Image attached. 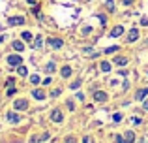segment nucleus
Wrapping results in <instances>:
<instances>
[{
  "label": "nucleus",
  "mask_w": 148,
  "mask_h": 143,
  "mask_svg": "<svg viewBox=\"0 0 148 143\" xmlns=\"http://www.w3.org/2000/svg\"><path fill=\"white\" fill-rule=\"evenodd\" d=\"M13 107H15L17 111L26 109V107H28V100H26V98H19V100H15V102H13Z\"/></svg>",
  "instance_id": "f257e3e1"
},
{
  "label": "nucleus",
  "mask_w": 148,
  "mask_h": 143,
  "mask_svg": "<svg viewBox=\"0 0 148 143\" xmlns=\"http://www.w3.org/2000/svg\"><path fill=\"white\" fill-rule=\"evenodd\" d=\"M8 64H10V66H21L23 59L19 55H10V57H8Z\"/></svg>",
  "instance_id": "f03ea898"
},
{
  "label": "nucleus",
  "mask_w": 148,
  "mask_h": 143,
  "mask_svg": "<svg viewBox=\"0 0 148 143\" xmlns=\"http://www.w3.org/2000/svg\"><path fill=\"white\" fill-rule=\"evenodd\" d=\"M51 121H53V122H62V121H64L62 111L60 109H53V111H51Z\"/></svg>",
  "instance_id": "7ed1b4c3"
},
{
  "label": "nucleus",
  "mask_w": 148,
  "mask_h": 143,
  "mask_svg": "<svg viewBox=\"0 0 148 143\" xmlns=\"http://www.w3.org/2000/svg\"><path fill=\"white\" fill-rule=\"evenodd\" d=\"M47 44L51 45V47H54V49H60L62 45H64V41H62L60 38H49V40H47Z\"/></svg>",
  "instance_id": "20e7f679"
},
{
  "label": "nucleus",
  "mask_w": 148,
  "mask_h": 143,
  "mask_svg": "<svg viewBox=\"0 0 148 143\" xmlns=\"http://www.w3.org/2000/svg\"><path fill=\"white\" fill-rule=\"evenodd\" d=\"M8 23H10L11 26H19V25L25 23V17H21V15H17V17H10V19H8Z\"/></svg>",
  "instance_id": "39448f33"
},
{
  "label": "nucleus",
  "mask_w": 148,
  "mask_h": 143,
  "mask_svg": "<svg viewBox=\"0 0 148 143\" xmlns=\"http://www.w3.org/2000/svg\"><path fill=\"white\" fill-rule=\"evenodd\" d=\"M109 96H107V92H103V90H96L94 92V100L96 102H105Z\"/></svg>",
  "instance_id": "423d86ee"
},
{
  "label": "nucleus",
  "mask_w": 148,
  "mask_h": 143,
  "mask_svg": "<svg viewBox=\"0 0 148 143\" xmlns=\"http://www.w3.org/2000/svg\"><path fill=\"white\" fill-rule=\"evenodd\" d=\"M122 34H124V26L122 25L114 26V28L111 30V38H118V36H122Z\"/></svg>",
  "instance_id": "0eeeda50"
},
{
  "label": "nucleus",
  "mask_w": 148,
  "mask_h": 143,
  "mask_svg": "<svg viewBox=\"0 0 148 143\" xmlns=\"http://www.w3.org/2000/svg\"><path fill=\"white\" fill-rule=\"evenodd\" d=\"M32 98H36V100H45V90H41V88H34V90H32Z\"/></svg>",
  "instance_id": "6e6552de"
},
{
  "label": "nucleus",
  "mask_w": 148,
  "mask_h": 143,
  "mask_svg": "<svg viewBox=\"0 0 148 143\" xmlns=\"http://www.w3.org/2000/svg\"><path fill=\"white\" fill-rule=\"evenodd\" d=\"M139 40V30L137 28H131L130 34H127V41H137Z\"/></svg>",
  "instance_id": "1a4fd4ad"
},
{
  "label": "nucleus",
  "mask_w": 148,
  "mask_h": 143,
  "mask_svg": "<svg viewBox=\"0 0 148 143\" xmlns=\"http://www.w3.org/2000/svg\"><path fill=\"white\" fill-rule=\"evenodd\" d=\"M145 96H148V87L146 88H139L135 92V100H145Z\"/></svg>",
  "instance_id": "9d476101"
},
{
  "label": "nucleus",
  "mask_w": 148,
  "mask_h": 143,
  "mask_svg": "<svg viewBox=\"0 0 148 143\" xmlns=\"http://www.w3.org/2000/svg\"><path fill=\"white\" fill-rule=\"evenodd\" d=\"M124 140H126V143H135V134L131 132V130H127V132L124 134Z\"/></svg>",
  "instance_id": "9b49d317"
},
{
  "label": "nucleus",
  "mask_w": 148,
  "mask_h": 143,
  "mask_svg": "<svg viewBox=\"0 0 148 143\" xmlns=\"http://www.w3.org/2000/svg\"><path fill=\"white\" fill-rule=\"evenodd\" d=\"M71 66H62V70H60V75L62 77H69V75H71Z\"/></svg>",
  "instance_id": "f8f14e48"
},
{
  "label": "nucleus",
  "mask_w": 148,
  "mask_h": 143,
  "mask_svg": "<svg viewBox=\"0 0 148 143\" xmlns=\"http://www.w3.org/2000/svg\"><path fill=\"white\" fill-rule=\"evenodd\" d=\"M6 119H8L10 122H19V121H21V117H19L17 113H8V115H6Z\"/></svg>",
  "instance_id": "ddd939ff"
},
{
  "label": "nucleus",
  "mask_w": 148,
  "mask_h": 143,
  "mask_svg": "<svg viewBox=\"0 0 148 143\" xmlns=\"http://www.w3.org/2000/svg\"><path fill=\"white\" fill-rule=\"evenodd\" d=\"M114 64H116V66H126V64H127V59H126V57H116V59H114Z\"/></svg>",
  "instance_id": "4468645a"
},
{
  "label": "nucleus",
  "mask_w": 148,
  "mask_h": 143,
  "mask_svg": "<svg viewBox=\"0 0 148 143\" xmlns=\"http://www.w3.org/2000/svg\"><path fill=\"white\" fill-rule=\"evenodd\" d=\"M13 49H15V51H19V53H21L23 49H25V44H23L21 40H15V41H13Z\"/></svg>",
  "instance_id": "2eb2a0df"
},
{
  "label": "nucleus",
  "mask_w": 148,
  "mask_h": 143,
  "mask_svg": "<svg viewBox=\"0 0 148 143\" xmlns=\"http://www.w3.org/2000/svg\"><path fill=\"white\" fill-rule=\"evenodd\" d=\"M21 38H23V40H25V41H32V40H34L32 32H28V30H25V32L21 34Z\"/></svg>",
  "instance_id": "dca6fc26"
},
{
  "label": "nucleus",
  "mask_w": 148,
  "mask_h": 143,
  "mask_svg": "<svg viewBox=\"0 0 148 143\" xmlns=\"http://www.w3.org/2000/svg\"><path fill=\"white\" fill-rule=\"evenodd\" d=\"M118 49H120L118 45H111V47H107V49H105L103 53H105V55H112V53H116V51H118Z\"/></svg>",
  "instance_id": "f3484780"
},
{
  "label": "nucleus",
  "mask_w": 148,
  "mask_h": 143,
  "mask_svg": "<svg viewBox=\"0 0 148 143\" xmlns=\"http://www.w3.org/2000/svg\"><path fill=\"white\" fill-rule=\"evenodd\" d=\"M99 70L101 72H111V62H105V60H103V62L99 64Z\"/></svg>",
  "instance_id": "a211bd4d"
},
{
  "label": "nucleus",
  "mask_w": 148,
  "mask_h": 143,
  "mask_svg": "<svg viewBox=\"0 0 148 143\" xmlns=\"http://www.w3.org/2000/svg\"><path fill=\"white\" fill-rule=\"evenodd\" d=\"M41 44H43V40H41V36H36V40L32 41V47H41Z\"/></svg>",
  "instance_id": "6ab92c4d"
},
{
  "label": "nucleus",
  "mask_w": 148,
  "mask_h": 143,
  "mask_svg": "<svg viewBox=\"0 0 148 143\" xmlns=\"http://www.w3.org/2000/svg\"><path fill=\"white\" fill-rule=\"evenodd\" d=\"M54 70H56V64H54V62H49L47 66H45V72H47V73H53Z\"/></svg>",
  "instance_id": "aec40b11"
},
{
  "label": "nucleus",
  "mask_w": 148,
  "mask_h": 143,
  "mask_svg": "<svg viewBox=\"0 0 148 143\" xmlns=\"http://www.w3.org/2000/svg\"><path fill=\"white\" fill-rule=\"evenodd\" d=\"M17 72H19V75H23V77H25L26 73H28V70H26V68L23 66V64H21V66H19V68H17Z\"/></svg>",
  "instance_id": "412c9836"
},
{
  "label": "nucleus",
  "mask_w": 148,
  "mask_h": 143,
  "mask_svg": "<svg viewBox=\"0 0 148 143\" xmlns=\"http://www.w3.org/2000/svg\"><path fill=\"white\" fill-rule=\"evenodd\" d=\"M81 87V79H77L75 83H69V88H71V90H75V88H79Z\"/></svg>",
  "instance_id": "4be33fe9"
},
{
  "label": "nucleus",
  "mask_w": 148,
  "mask_h": 143,
  "mask_svg": "<svg viewBox=\"0 0 148 143\" xmlns=\"http://www.w3.org/2000/svg\"><path fill=\"white\" fill-rule=\"evenodd\" d=\"M30 83L38 85V83H40V75H30Z\"/></svg>",
  "instance_id": "5701e85b"
},
{
  "label": "nucleus",
  "mask_w": 148,
  "mask_h": 143,
  "mask_svg": "<svg viewBox=\"0 0 148 143\" xmlns=\"http://www.w3.org/2000/svg\"><path fill=\"white\" fill-rule=\"evenodd\" d=\"M15 94V87L13 85H8V96H13Z\"/></svg>",
  "instance_id": "b1692460"
},
{
  "label": "nucleus",
  "mask_w": 148,
  "mask_h": 143,
  "mask_svg": "<svg viewBox=\"0 0 148 143\" xmlns=\"http://www.w3.org/2000/svg\"><path fill=\"white\" fill-rule=\"evenodd\" d=\"M112 121H114V122H120V121H122V113H114V115H112Z\"/></svg>",
  "instance_id": "393cba45"
},
{
  "label": "nucleus",
  "mask_w": 148,
  "mask_h": 143,
  "mask_svg": "<svg viewBox=\"0 0 148 143\" xmlns=\"http://www.w3.org/2000/svg\"><path fill=\"white\" fill-rule=\"evenodd\" d=\"M60 92H62V88H54V90L51 92V96H53V98H56V96H60Z\"/></svg>",
  "instance_id": "a878e982"
},
{
  "label": "nucleus",
  "mask_w": 148,
  "mask_h": 143,
  "mask_svg": "<svg viewBox=\"0 0 148 143\" xmlns=\"http://www.w3.org/2000/svg\"><path fill=\"white\" fill-rule=\"evenodd\" d=\"M38 141H41V136H32L30 137V143H38Z\"/></svg>",
  "instance_id": "bb28decb"
},
{
  "label": "nucleus",
  "mask_w": 148,
  "mask_h": 143,
  "mask_svg": "<svg viewBox=\"0 0 148 143\" xmlns=\"http://www.w3.org/2000/svg\"><path fill=\"white\" fill-rule=\"evenodd\" d=\"M66 143H77V140L73 136H68V137H66Z\"/></svg>",
  "instance_id": "cd10ccee"
},
{
  "label": "nucleus",
  "mask_w": 148,
  "mask_h": 143,
  "mask_svg": "<svg viewBox=\"0 0 148 143\" xmlns=\"http://www.w3.org/2000/svg\"><path fill=\"white\" fill-rule=\"evenodd\" d=\"M107 8H109V10H114V2H112V0H107Z\"/></svg>",
  "instance_id": "c85d7f7f"
},
{
  "label": "nucleus",
  "mask_w": 148,
  "mask_h": 143,
  "mask_svg": "<svg viewBox=\"0 0 148 143\" xmlns=\"http://www.w3.org/2000/svg\"><path fill=\"white\" fill-rule=\"evenodd\" d=\"M114 140H116V143H126V140H124V136H116Z\"/></svg>",
  "instance_id": "c756f323"
},
{
  "label": "nucleus",
  "mask_w": 148,
  "mask_h": 143,
  "mask_svg": "<svg viewBox=\"0 0 148 143\" xmlns=\"http://www.w3.org/2000/svg\"><path fill=\"white\" fill-rule=\"evenodd\" d=\"M68 109H75V104H73V100H68Z\"/></svg>",
  "instance_id": "7c9ffc66"
},
{
  "label": "nucleus",
  "mask_w": 148,
  "mask_h": 143,
  "mask_svg": "<svg viewBox=\"0 0 148 143\" xmlns=\"http://www.w3.org/2000/svg\"><path fill=\"white\" fill-rule=\"evenodd\" d=\"M131 122H133V124H141V119H139V117H133V119H131Z\"/></svg>",
  "instance_id": "2f4dec72"
},
{
  "label": "nucleus",
  "mask_w": 148,
  "mask_h": 143,
  "mask_svg": "<svg viewBox=\"0 0 148 143\" xmlns=\"http://www.w3.org/2000/svg\"><path fill=\"white\" fill-rule=\"evenodd\" d=\"M90 32H92L90 26H84V28H83V34H90Z\"/></svg>",
  "instance_id": "473e14b6"
},
{
  "label": "nucleus",
  "mask_w": 148,
  "mask_h": 143,
  "mask_svg": "<svg viewBox=\"0 0 148 143\" xmlns=\"http://www.w3.org/2000/svg\"><path fill=\"white\" fill-rule=\"evenodd\" d=\"M83 143H94V140H92V137H88V136H86V137H84V140H83Z\"/></svg>",
  "instance_id": "72a5a7b5"
},
{
  "label": "nucleus",
  "mask_w": 148,
  "mask_h": 143,
  "mask_svg": "<svg viewBox=\"0 0 148 143\" xmlns=\"http://www.w3.org/2000/svg\"><path fill=\"white\" fill-rule=\"evenodd\" d=\"M47 140H49V134H47V132L41 134V141H47Z\"/></svg>",
  "instance_id": "f704fd0d"
},
{
  "label": "nucleus",
  "mask_w": 148,
  "mask_h": 143,
  "mask_svg": "<svg viewBox=\"0 0 148 143\" xmlns=\"http://www.w3.org/2000/svg\"><path fill=\"white\" fill-rule=\"evenodd\" d=\"M53 83V79H51V77H45V81H43V85H51Z\"/></svg>",
  "instance_id": "c9c22d12"
},
{
  "label": "nucleus",
  "mask_w": 148,
  "mask_h": 143,
  "mask_svg": "<svg viewBox=\"0 0 148 143\" xmlns=\"http://www.w3.org/2000/svg\"><path fill=\"white\" fill-rule=\"evenodd\" d=\"M122 2H124V4H126V6H131V4H133V2H135V0H122Z\"/></svg>",
  "instance_id": "e433bc0d"
},
{
  "label": "nucleus",
  "mask_w": 148,
  "mask_h": 143,
  "mask_svg": "<svg viewBox=\"0 0 148 143\" xmlns=\"http://www.w3.org/2000/svg\"><path fill=\"white\" fill-rule=\"evenodd\" d=\"M141 25H145V26H148V17H143V21H141Z\"/></svg>",
  "instance_id": "4c0bfd02"
},
{
  "label": "nucleus",
  "mask_w": 148,
  "mask_h": 143,
  "mask_svg": "<svg viewBox=\"0 0 148 143\" xmlns=\"http://www.w3.org/2000/svg\"><path fill=\"white\" fill-rule=\"evenodd\" d=\"M84 53H88V55H92L94 51H92V47H84Z\"/></svg>",
  "instance_id": "58836bf2"
},
{
  "label": "nucleus",
  "mask_w": 148,
  "mask_h": 143,
  "mask_svg": "<svg viewBox=\"0 0 148 143\" xmlns=\"http://www.w3.org/2000/svg\"><path fill=\"white\" fill-rule=\"evenodd\" d=\"M143 109L148 111V100H145V104H143Z\"/></svg>",
  "instance_id": "ea45409f"
},
{
  "label": "nucleus",
  "mask_w": 148,
  "mask_h": 143,
  "mask_svg": "<svg viewBox=\"0 0 148 143\" xmlns=\"http://www.w3.org/2000/svg\"><path fill=\"white\" fill-rule=\"evenodd\" d=\"M139 143H145V140H141V141H139Z\"/></svg>",
  "instance_id": "a19ab883"
}]
</instances>
